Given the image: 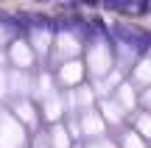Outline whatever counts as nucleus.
Returning a JSON list of instances; mask_svg holds the SVG:
<instances>
[{"label":"nucleus","mask_w":151,"mask_h":148,"mask_svg":"<svg viewBox=\"0 0 151 148\" xmlns=\"http://www.w3.org/2000/svg\"><path fill=\"white\" fill-rule=\"evenodd\" d=\"M134 81L143 84V87H151V56H146L134 64Z\"/></svg>","instance_id":"f8f14e48"},{"label":"nucleus","mask_w":151,"mask_h":148,"mask_svg":"<svg viewBox=\"0 0 151 148\" xmlns=\"http://www.w3.org/2000/svg\"><path fill=\"white\" fill-rule=\"evenodd\" d=\"M3 95H9V73L0 70V98H3Z\"/></svg>","instance_id":"6ab92c4d"},{"label":"nucleus","mask_w":151,"mask_h":148,"mask_svg":"<svg viewBox=\"0 0 151 148\" xmlns=\"http://www.w3.org/2000/svg\"><path fill=\"white\" fill-rule=\"evenodd\" d=\"M0 148H25V129L9 112H0Z\"/></svg>","instance_id":"f257e3e1"},{"label":"nucleus","mask_w":151,"mask_h":148,"mask_svg":"<svg viewBox=\"0 0 151 148\" xmlns=\"http://www.w3.org/2000/svg\"><path fill=\"white\" fill-rule=\"evenodd\" d=\"M6 39H9V31H6V28H3V25H0V45H3V42H6Z\"/></svg>","instance_id":"4be33fe9"},{"label":"nucleus","mask_w":151,"mask_h":148,"mask_svg":"<svg viewBox=\"0 0 151 148\" xmlns=\"http://www.w3.org/2000/svg\"><path fill=\"white\" fill-rule=\"evenodd\" d=\"M9 59H11L14 67L25 70V67L34 64V48L28 42H22V39H17V42H11V48H9Z\"/></svg>","instance_id":"7ed1b4c3"},{"label":"nucleus","mask_w":151,"mask_h":148,"mask_svg":"<svg viewBox=\"0 0 151 148\" xmlns=\"http://www.w3.org/2000/svg\"><path fill=\"white\" fill-rule=\"evenodd\" d=\"M87 67L95 78H104L109 70H112V50H109L106 42H95L87 53Z\"/></svg>","instance_id":"f03ea898"},{"label":"nucleus","mask_w":151,"mask_h":148,"mask_svg":"<svg viewBox=\"0 0 151 148\" xmlns=\"http://www.w3.org/2000/svg\"><path fill=\"white\" fill-rule=\"evenodd\" d=\"M50 145L53 148H70V134H67V129L56 126L53 132H50Z\"/></svg>","instance_id":"2eb2a0df"},{"label":"nucleus","mask_w":151,"mask_h":148,"mask_svg":"<svg viewBox=\"0 0 151 148\" xmlns=\"http://www.w3.org/2000/svg\"><path fill=\"white\" fill-rule=\"evenodd\" d=\"M59 78H62L65 84H70V87L81 84V78H84V64H81V61H76V59L65 61V64H62V70H59Z\"/></svg>","instance_id":"423d86ee"},{"label":"nucleus","mask_w":151,"mask_h":148,"mask_svg":"<svg viewBox=\"0 0 151 148\" xmlns=\"http://www.w3.org/2000/svg\"><path fill=\"white\" fill-rule=\"evenodd\" d=\"M50 42H53L50 31H45V28H34V31H31V42H28V45L34 48V53H48Z\"/></svg>","instance_id":"1a4fd4ad"},{"label":"nucleus","mask_w":151,"mask_h":148,"mask_svg":"<svg viewBox=\"0 0 151 148\" xmlns=\"http://www.w3.org/2000/svg\"><path fill=\"white\" fill-rule=\"evenodd\" d=\"M34 92H37L39 98H48V95L53 92V81H50V76H48V73H42V76L37 78V89H34Z\"/></svg>","instance_id":"dca6fc26"},{"label":"nucleus","mask_w":151,"mask_h":148,"mask_svg":"<svg viewBox=\"0 0 151 148\" xmlns=\"http://www.w3.org/2000/svg\"><path fill=\"white\" fill-rule=\"evenodd\" d=\"M123 148H146V140L137 132H129V134H123Z\"/></svg>","instance_id":"a211bd4d"},{"label":"nucleus","mask_w":151,"mask_h":148,"mask_svg":"<svg viewBox=\"0 0 151 148\" xmlns=\"http://www.w3.org/2000/svg\"><path fill=\"white\" fill-rule=\"evenodd\" d=\"M90 104H92V92L87 87H78L73 92V98H70V106H76V109H78V106H84V109H90Z\"/></svg>","instance_id":"4468645a"},{"label":"nucleus","mask_w":151,"mask_h":148,"mask_svg":"<svg viewBox=\"0 0 151 148\" xmlns=\"http://www.w3.org/2000/svg\"><path fill=\"white\" fill-rule=\"evenodd\" d=\"M115 95H118V104H120V109L123 112H132L137 106V95H134V89H132V84H120L118 89H115Z\"/></svg>","instance_id":"9d476101"},{"label":"nucleus","mask_w":151,"mask_h":148,"mask_svg":"<svg viewBox=\"0 0 151 148\" xmlns=\"http://www.w3.org/2000/svg\"><path fill=\"white\" fill-rule=\"evenodd\" d=\"M123 115H126V112L120 109L118 101H104V104H101V117H104V123H120V120H123Z\"/></svg>","instance_id":"9b49d317"},{"label":"nucleus","mask_w":151,"mask_h":148,"mask_svg":"<svg viewBox=\"0 0 151 148\" xmlns=\"http://www.w3.org/2000/svg\"><path fill=\"white\" fill-rule=\"evenodd\" d=\"M42 109H45V117H48V120H59L62 112H65V101L56 92H50L48 98H42Z\"/></svg>","instance_id":"6e6552de"},{"label":"nucleus","mask_w":151,"mask_h":148,"mask_svg":"<svg viewBox=\"0 0 151 148\" xmlns=\"http://www.w3.org/2000/svg\"><path fill=\"white\" fill-rule=\"evenodd\" d=\"M14 112H17V120H20V123H28V126H34V123H37L34 106L28 104V101H20V104L14 106Z\"/></svg>","instance_id":"ddd939ff"},{"label":"nucleus","mask_w":151,"mask_h":148,"mask_svg":"<svg viewBox=\"0 0 151 148\" xmlns=\"http://www.w3.org/2000/svg\"><path fill=\"white\" fill-rule=\"evenodd\" d=\"M31 78L25 76V70H14V73H9V92L11 95H25V92H31Z\"/></svg>","instance_id":"0eeeda50"},{"label":"nucleus","mask_w":151,"mask_h":148,"mask_svg":"<svg viewBox=\"0 0 151 148\" xmlns=\"http://www.w3.org/2000/svg\"><path fill=\"white\" fill-rule=\"evenodd\" d=\"M78 132H81V134H87V137H98V134H104V117L98 115V112L87 109L84 115H81Z\"/></svg>","instance_id":"39448f33"},{"label":"nucleus","mask_w":151,"mask_h":148,"mask_svg":"<svg viewBox=\"0 0 151 148\" xmlns=\"http://www.w3.org/2000/svg\"><path fill=\"white\" fill-rule=\"evenodd\" d=\"M90 148H115V145L109 143V140H98V143H92Z\"/></svg>","instance_id":"aec40b11"},{"label":"nucleus","mask_w":151,"mask_h":148,"mask_svg":"<svg viewBox=\"0 0 151 148\" xmlns=\"http://www.w3.org/2000/svg\"><path fill=\"white\" fill-rule=\"evenodd\" d=\"M137 134L140 137H151V112L137 117Z\"/></svg>","instance_id":"f3484780"},{"label":"nucleus","mask_w":151,"mask_h":148,"mask_svg":"<svg viewBox=\"0 0 151 148\" xmlns=\"http://www.w3.org/2000/svg\"><path fill=\"white\" fill-rule=\"evenodd\" d=\"M78 36L70 31H62L59 36H56V53L62 56V59H73V56H78Z\"/></svg>","instance_id":"20e7f679"},{"label":"nucleus","mask_w":151,"mask_h":148,"mask_svg":"<svg viewBox=\"0 0 151 148\" xmlns=\"http://www.w3.org/2000/svg\"><path fill=\"white\" fill-rule=\"evenodd\" d=\"M143 104H146V106H148V109H151V87L146 89V95H143Z\"/></svg>","instance_id":"412c9836"}]
</instances>
